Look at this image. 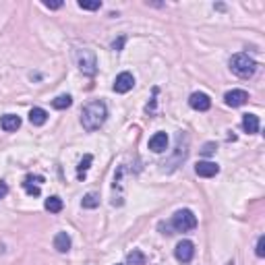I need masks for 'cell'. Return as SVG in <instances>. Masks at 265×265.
<instances>
[{
	"label": "cell",
	"mask_w": 265,
	"mask_h": 265,
	"mask_svg": "<svg viewBox=\"0 0 265 265\" xmlns=\"http://www.w3.org/2000/svg\"><path fill=\"white\" fill-rule=\"evenodd\" d=\"M242 129L249 133V135L259 133V116H255V114H244L242 116Z\"/></svg>",
	"instance_id": "4fadbf2b"
},
{
	"label": "cell",
	"mask_w": 265,
	"mask_h": 265,
	"mask_svg": "<svg viewBox=\"0 0 265 265\" xmlns=\"http://www.w3.org/2000/svg\"><path fill=\"white\" fill-rule=\"evenodd\" d=\"M133 85H135V77L131 73H120L114 81V92L116 94H127L133 90Z\"/></svg>",
	"instance_id": "ba28073f"
},
{
	"label": "cell",
	"mask_w": 265,
	"mask_h": 265,
	"mask_svg": "<svg viewBox=\"0 0 265 265\" xmlns=\"http://www.w3.org/2000/svg\"><path fill=\"white\" fill-rule=\"evenodd\" d=\"M195 172H197V176H201V179H211V176H216L220 172V166L214 162H197Z\"/></svg>",
	"instance_id": "9c48e42d"
},
{
	"label": "cell",
	"mask_w": 265,
	"mask_h": 265,
	"mask_svg": "<svg viewBox=\"0 0 265 265\" xmlns=\"http://www.w3.org/2000/svg\"><path fill=\"white\" fill-rule=\"evenodd\" d=\"M255 253H257V257H265V236H259Z\"/></svg>",
	"instance_id": "7402d4cb"
},
{
	"label": "cell",
	"mask_w": 265,
	"mask_h": 265,
	"mask_svg": "<svg viewBox=\"0 0 265 265\" xmlns=\"http://www.w3.org/2000/svg\"><path fill=\"white\" fill-rule=\"evenodd\" d=\"M46 120H48V112H46L44 108H33V110L29 112V122H31L33 127L46 125Z\"/></svg>",
	"instance_id": "9a60e30c"
},
{
	"label": "cell",
	"mask_w": 265,
	"mask_h": 265,
	"mask_svg": "<svg viewBox=\"0 0 265 265\" xmlns=\"http://www.w3.org/2000/svg\"><path fill=\"white\" fill-rule=\"evenodd\" d=\"M226 104L228 106H232V108H240V106H244L246 102H249V94H246L244 90H232V92H228L224 96Z\"/></svg>",
	"instance_id": "52a82bcc"
},
{
	"label": "cell",
	"mask_w": 265,
	"mask_h": 265,
	"mask_svg": "<svg viewBox=\"0 0 265 265\" xmlns=\"http://www.w3.org/2000/svg\"><path fill=\"white\" fill-rule=\"evenodd\" d=\"M92 162H94V157H92L90 153H87L83 160L79 162V166H77V176H79V179H85V174H87V170H90Z\"/></svg>",
	"instance_id": "ac0fdd59"
},
{
	"label": "cell",
	"mask_w": 265,
	"mask_h": 265,
	"mask_svg": "<svg viewBox=\"0 0 265 265\" xmlns=\"http://www.w3.org/2000/svg\"><path fill=\"white\" fill-rule=\"evenodd\" d=\"M230 68H232V73L236 77H240V79H251L255 75V70H257V62L249 54L240 52V54H234L230 58Z\"/></svg>",
	"instance_id": "7a4b0ae2"
},
{
	"label": "cell",
	"mask_w": 265,
	"mask_h": 265,
	"mask_svg": "<svg viewBox=\"0 0 265 265\" xmlns=\"http://www.w3.org/2000/svg\"><path fill=\"white\" fill-rule=\"evenodd\" d=\"M9 195V185L7 183H0V199H5Z\"/></svg>",
	"instance_id": "d4e9b609"
},
{
	"label": "cell",
	"mask_w": 265,
	"mask_h": 265,
	"mask_svg": "<svg viewBox=\"0 0 265 265\" xmlns=\"http://www.w3.org/2000/svg\"><path fill=\"white\" fill-rule=\"evenodd\" d=\"M106 118H108V108H106L104 102L96 100V102H90L83 108V112H81V125H83L85 131L94 133V131H98L104 125Z\"/></svg>",
	"instance_id": "6da1fadb"
},
{
	"label": "cell",
	"mask_w": 265,
	"mask_h": 265,
	"mask_svg": "<svg viewBox=\"0 0 265 265\" xmlns=\"http://www.w3.org/2000/svg\"><path fill=\"white\" fill-rule=\"evenodd\" d=\"M201 151H203V155H211V153L216 151V143H205Z\"/></svg>",
	"instance_id": "603a6c76"
},
{
	"label": "cell",
	"mask_w": 265,
	"mask_h": 265,
	"mask_svg": "<svg viewBox=\"0 0 265 265\" xmlns=\"http://www.w3.org/2000/svg\"><path fill=\"white\" fill-rule=\"evenodd\" d=\"M40 183H44V176H27V179L23 181V189L29 193V195H40Z\"/></svg>",
	"instance_id": "7c38bea8"
},
{
	"label": "cell",
	"mask_w": 265,
	"mask_h": 265,
	"mask_svg": "<svg viewBox=\"0 0 265 265\" xmlns=\"http://www.w3.org/2000/svg\"><path fill=\"white\" fill-rule=\"evenodd\" d=\"M166 147H168V135L166 133H155L149 139V149L153 153H162V151H166Z\"/></svg>",
	"instance_id": "30bf717a"
},
{
	"label": "cell",
	"mask_w": 265,
	"mask_h": 265,
	"mask_svg": "<svg viewBox=\"0 0 265 265\" xmlns=\"http://www.w3.org/2000/svg\"><path fill=\"white\" fill-rule=\"evenodd\" d=\"M127 265H145V255L141 253V251H131L127 255Z\"/></svg>",
	"instance_id": "d6986e66"
},
{
	"label": "cell",
	"mask_w": 265,
	"mask_h": 265,
	"mask_svg": "<svg viewBox=\"0 0 265 265\" xmlns=\"http://www.w3.org/2000/svg\"><path fill=\"white\" fill-rule=\"evenodd\" d=\"M70 104H73V98L66 96V94L58 96L56 100H52V106H54L56 110H66V108H70Z\"/></svg>",
	"instance_id": "e0dca14e"
},
{
	"label": "cell",
	"mask_w": 265,
	"mask_h": 265,
	"mask_svg": "<svg viewBox=\"0 0 265 265\" xmlns=\"http://www.w3.org/2000/svg\"><path fill=\"white\" fill-rule=\"evenodd\" d=\"M77 64L81 68V73L85 75H94L98 70V60L92 50H79L77 52Z\"/></svg>",
	"instance_id": "277c9868"
},
{
	"label": "cell",
	"mask_w": 265,
	"mask_h": 265,
	"mask_svg": "<svg viewBox=\"0 0 265 265\" xmlns=\"http://www.w3.org/2000/svg\"><path fill=\"white\" fill-rule=\"evenodd\" d=\"M81 205L85 209H96L100 205V197L96 195V193H87V195L83 197V201H81Z\"/></svg>",
	"instance_id": "ffe728a7"
},
{
	"label": "cell",
	"mask_w": 265,
	"mask_h": 265,
	"mask_svg": "<svg viewBox=\"0 0 265 265\" xmlns=\"http://www.w3.org/2000/svg\"><path fill=\"white\" fill-rule=\"evenodd\" d=\"M70 236L66 234V232H58L56 236H54V249L58 251V253H68L70 251Z\"/></svg>",
	"instance_id": "5bb4252c"
},
{
	"label": "cell",
	"mask_w": 265,
	"mask_h": 265,
	"mask_svg": "<svg viewBox=\"0 0 265 265\" xmlns=\"http://www.w3.org/2000/svg\"><path fill=\"white\" fill-rule=\"evenodd\" d=\"M0 127H3V131H7V133H13L21 127V118L17 114H5L0 118Z\"/></svg>",
	"instance_id": "8fae6325"
},
{
	"label": "cell",
	"mask_w": 265,
	"mask_h": 265,
	"mask_svg": "<svg viewBox=\"0 0 265 265\" xmlns=\"http://www.w3.org/2000/svg\"><path fill=\"white\" fill-rule=\"evenodd\" d=\"M174 257L181 263H189L193 257H195V244H193L191 240H181L174 249Z\"/></svg>",
	"instance_id": "5b68a950"
},
{
	"label": "cell",
	"mask_w": 265,
	"mask_h": 265,
	"mask_svg": "<svg viewBox=\"0 0 265 265\" xmlns=\"http://www.w3.org/2000/svg\"><path fill=\"white\" fill-rule=\"evenodd\" d=\"M44 7H46V9H50V11H56V9H60V7H62V3H44Z\"/></svg>",
	"instance_id": "484cf974"
},
{
	"label": "cell",
	"mask_w": 265,
	"mask_h": 265,
	"mask_svg": "<svg viewBox=\"0 0 265 265\" xmlns=\"http://www.w3.org/2000/svg\"><path fill=\"white\" fill-rule=\"evenodd\" d=\"M79 9H83V11H98V9H102V3H100V0H94V3H90V0H79Z\"/></svg>",
	"instance_id": "44dd1931"
},
{
	"label": "cell",
	"mask_w": 265,
	"mask_h": 265,
	"mask_svg": "<svg viewBox=\"0 0 265 265\" xmlns=\"http://www.w3.org/2000/svg\"><path fill=\"white\" fill-rule=\"evenodd\" d=\"M122 46H125V38H118V40L112 42V50H116V52H120Z\"/></svg>",
	"instance_id": "cb8c5ba5"
},
{
	"label": "cell",
	"mask_w": 265,
	"mask_h": 265,
	"mask_svg": "<svg viewBox=\"0 0 265 265\" xmlns=\"http://www.w3.org/2000/svg\"><path fill=\"white\" fill-rule=\"evenodd\" d=\"M197 226V216L191 209H179L172 218V228L176 232H189Z\"/></svg>",
	"instance_id": "3957f363"
},
{
	"label": "cell",
	"mask_w": 265,
	"mask_h": 265,
	"mask_svg": "<svg viewBox=\"0 0 265 265\" xmlns=\"http://www.w3.org/2000/svg\"><path fill=\"white\" fill-rule=\"evenodd\" d=\"M44 207L50 211V214H60L62 211V207H64V203H62V199L60 197H48L46 199V203H44Z\"/></svg>",
	"instance_id": "2e32d148"
},
{
	"label": "cell",
	"mask_w": 265,
	"mask_h": 265,
	"mask_svg": "<svg viewBox=\"0 0 265 265\" xmlns=\"http://www.w3.org/2000/svg\"><path fill=\"white\" fill-rule=\"evenodd\" d=\"M189 106L193 110H199V112H205L211 108V100L207 94H201V92H195V94H191L189 98Z\"/></svg>",
	"instance_id": "8992f818"
}]
</instances>
